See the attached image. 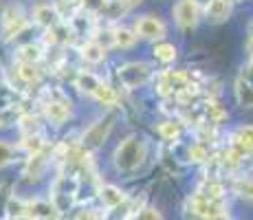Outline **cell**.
Segmentation results:
<instances>
[{
  "label": "cell",
  "instance_id": "2e32d148",
  "mask_svg": "<svg viewBox=\"0 0 253 220\" xmlns=\"http://www.w3.org/2000/svg\"><path fill=\"white\" fill-rule=\"evenodd\" d=\"M99 198L108 209H115L126 200V194L115 185H104V187H99Z\"/></svg>",
  "mask_w": 253,
  "mask_h": 220
},
{
  "label": "cell",
  "instance_id": "e0dca14e",
  "mask_svg": "<svg viewBox=\"0 0 253 220\" xmlns=\"http://www.w3.org/2000/svg\"><path fill=\"white\" fill-rule=\"evenodd\" d=\"M99 84H101V80L90 71H80L75 77V86L80 88L82 92H86V95H95V90L99 88Z\"/></svg>",
  "mask_w": 253,
  "mask_h": 220
},
{
  "label": "cell",
  "instance_id": "ab89813d",
  "mask_svg": "<svg viewBox=\"0 0 253 220\" xmlns=\"http://www.w3.org/2000/svg\"><path fill=\"white\" fill-rule=\"evenodd\" d=\"M121 2H124L126 7H137V4H141L143 0H121Z\"/></svg>",
  "mask_w": 253,
  "mask_h": 220
},
{
  "label": "cell",
  "instance_id": "83f0119b",
  "mask_svg": "<svg viewBox=\"0 0 253 220\" xmlns=\"http://www.w3.org/2000/svg\"><path fill=\"white\" fill-rule=\"evenodd\" d=\"M95 97L99 104H104V106H115L117 104V92H115V88H110V86H106V84H99V88L95 90Z\"/></svg>",
  "mask_w": 253,
  "mask_h": 220
},
{
  "label": "cell",
  "instance_id": "6da1fadb",
  "mask_svg": "<svg viewBox=\"0 0 253 220\" xmlns=\"http://www.w3.org/2000/svg\"><path fill=\"white\" fill-rule=\"evenodd\" d=\"M113 159L121 172H132L145 159V141L139 139V136H128L126 141H121L117 145Z\"/></svg>",
  "mask_w": 253,
  "mask_h": 220
},
{
  "label": "cell",
  "instance_id": "cb8c5ba5",
  "mask_svg": "<svg viewBox=\"0 0 253 220\" xmlns=\"http://www.w3.org/2000/svg\"><path fill=\"white\" fill-rule=\"evenodd\" d=\"M154 57H157L159 62H163V64H169V62L176 60V46L169 42H159L157 46H154Z\"/></svg>",
  "mask_w": 253,
  "mask_h": 220
},
{
  "label": "cell",
  "instance_id": "30bf717a",
  "mask_svg": "<svg viewBox=\"0 0 253 220\" xmlns=\"http://www.w3.org/2000/svg\"><path fill=\"white\" fill-rule=\"evenodd\" d=\"M174 18H176L178 27L192 29L198 22V4L194 0H178L174 7Z\"/></svg>",
  "mask_w": 253,
  "mask_h": 220
},
{
  "label": "cell",
  "instance_id": "f1b7e54d",
  "mask_svg": "<svg viewBox=\"0 0 253 220\" xmlns=\"http://www.w3.org/2000/svg\"><path fill=\"white\" fill-rule=\"evenodd\" d=\"M134 40H137V36H134L130 29H115V46L119 48H130L134 44Z\"/></svg>",
  "mask_w": 253,
  "mask_h": 220
},
{
  "label": "cell",
  "instance_id": "4fadbf2b",
  "mask_svg": "<svg viewBox=\"0 0 253 220\" xmlns=\"http://www.w3.org/2000/svg\"><path fill=\"white\" fill-rule=\"evenodd\" d=\"M229 148L233 150V152L240 154L242 159H245L247 154H251L253 152V126H242V128L231 136Z\"/></svg>",
  "mask_w": 253,
  "mask_h": 220
},
{
  "label": "cell",
  "instance_id": "d6a6232c",
  "mask_svg": "<svg viewBox=\"0 0 253 220\" xmlns=\"http://www.w3.org/2000/svg\"><path fill=\"white\" fill-rule=\"evenodd\" d=\"M126 220H161V214L152 207H145V209H139V212H132Z\"/></svg>",
  "mask_w": 253,
  "mask_h": 220
},
{
  "label": "cell",
  "instance_id": "7bdbcfd3",
  "mask_svg": "<svg viewBox=\"0 0 253 220\" xmlns=\"http://www.w3.org/2000/svg\"><path fill=\"white\" fill-rule=\"evenodd\" d=\"M194 2L198 4V7H203V9H207L209 4H211V0H194Z\"/></svg>",
  "mask_w": 253,
  "mask_h": 220
},
{
  "label": "cell",
  "instance_id": "5bb4252c",
  "mask_svg": "<svg viewBox=\"0 0 253 220\" xmlns=\"http://www.w3.org/2000/svg\"><path fill=\"white\" fill-rule=\"evenodd\" d=\"M33 18H36V22L40 24V27H44V29H53L55 24L62 22L55 4H38L36 11H33Z\"/></svg>",
  "mask_w": 253,
  "mask_h": 220
},
{
  "label": "cell",
  "instance_id": "9a60e30c",
  "mask_svg": "<svg viewBox=\"0 0 253 220\" xmlns=\"http://www.w3.org/2000/svg\"><path fill=\"white\" fill-rule=\"evenodd\" d=\"M95 13L86 11V13H75V16L69 20L71 29L75 36H90V33H95Z\"/></svg>",
  "mask_w": 253,
  "mask_h": 220
},
{
  "label": "cell",
  "instance_id": "d590c367",
  "mask_svg": "<svg viewBox=\"0 0 253 220\" xmlns=\"http://www.w3.org/2000/svg\"><path fill=\"white\" fill-rule=\"evenodd\" d=\"M13 145L4 143V141H0V168H4V165H9L13 161Z\"/></svg>",
  "mask_w": 253,
  "mask_h": 220
},
{
  "label": "cell",
  "instance_id": "9c48e42d",
  "mask_svg": "<svg viewBox=\"0 0 253 220\" xmlns=\"http://www.w3.org/2000/svg\"><path fill=\"white\" fill-rule=\"evenodd\" d=\"M60 209H57V205L53 203V200H29L27 203V216H31L33 220L40 218V220H57L60 218Z\"/></svg>",
  "mask_w": 253,
  "mask_h": 220
},
{
  "label": "cell",
  "instance_id": "8992f818",
  "mask_svg": "<svg viewBox=\"0 0 253 220\" xmlns=\"http://www.w3.org/2000/svg\"><path fill=\"white\" fill-rule=\"evenodd\" d=\"M113 121H115V117H106V119L92 124L90 128L84 132V136H82V148L88 150V152L95 148H99V145L106 141V136H108L110 128H113Z\"/></svg>",
  "mask_w": 253,
  "mask_h": 220
},
{
  "label": "cell",
  "instance_id": "4dcf8cb0",
  "mask_svg": "<svg viewBox=\"0 0 253 220\" xmlns=\"http://www.w3.org/2000/svg\"><path fill=\"white\" fill-rule=\"evenodd\" d=\"M233 192L242 198L253 200V178H238L236 183H233Z\"/></svg>",
  "mask_w": 253,
  "mask_h": 220
},
{
  "label": "cell",
  "instance_id": "ee69618b",
  "mask_svg": "<svg viewBox=\"0 0 253 220\" xmlns=\"http://www.w3.org/2000/svg\"><path fill=\"white\" fill-rule=\"evenodd\" d=\"M9 220H33L31 216H9Z\"/></svg>",
  "mask_w": 253,
  "mask_h": 220
},
{
  "label": "cell",
  "instance_id": "ba28073f",
  "mask_svg": "<svg viewBox=\"0 0 253 220\" xmlns=\"http://www.w3.org/2000/svg\"><path fill=\"white\" fill-rule=\"evenodd\" d=\"M24 27H27V18H24L22 9L16 7V4L7 7V11L2 13V36H4V40H11V38L20 36Z\"/></svg>",
  "mask_w": 253,
  "mask_h": 220
},
{
  "label": "cell",
  "instance_id": "e575fe53",
  "mask_svg": "<svg viewBox=\"0 0 253 220\" xmlns=\"http://www.w3.org/2000/svg\"><path fill=\"white\" fill-rule=\"evenodd\" d=\"M189 159L196 161V163H203V161H207V159H209V152H207L205 143L192 145V148H189Z\"/></svg>",
  "mask_w": 253,
  "mask_h": 220
},
{
  "label": "cell",
  "instance_id": "1f68e13d",
  "mask_svg": "<svg viewBox=\"0 0 253 220\" xmlns=\"http://www.w3.org/2000/svg\"><path fill=\"white\" fill-rule=\"evenodd\" d=\"M92 40L99 44V46H104V48L115 46V29H104V31L99 29V31H95Z\"/></svg>",
  "mask_w": 253,
  "mask_h": 220
},
{
  "label": "cell",
  "instance_id": "8fae6325",
  "mask_svg": "<svg viewBox=\"0 0 253 220\" xmlns=\"http://www.w3.org/2000/svg\"><path fill=\"white\" fill-rule=\"evenodd\" d=\"M137 36L145 38V40H163L165 38V24L154 16H143L134 27Z\"/></svg>",
  "mask_w": 253,
  "mask_h": 220
},
{
  "label": "cell",
  "instance_id": "5b68a950",
  "mask_svg": "<svg viewBox=\"0 0 253 220\" xmlns=\"http://www.w3.org/2000/svg\"><path fill=\"white\" fill-rule=\"evenodd\" d=\"M77 194V178L73 176H60L53 185V203L57 205L60 212H64L66 207H71Z\"/></svg>",
  "mask_w": 253,
  "mask_h": 220
},
{
  "label": "cell",
  "instance_id": "484cf974",
  "mask_svg": "<svg viewBox=\"0 0 253 220\" xmlns=\"http://www.w3.org/2000/svg\"><path fill=\"white\" fill-rule=\"evenodd\" d=\"M44 51H42L40 44H24L20 48V62H31V64H38L42 60Z\"/></svg>",
  "mask_w": 253,
  "mask_h": 220
},
{
  "label": "cell",
  "instance_id": "7c38bea8",
  "mask_svg": "<svg viewBox=\"0 0 253 220\" xmlns=\"http://www.w3.org/2000/svg\"><path fill=\"white\" fill-rule=\"evenodd\" d=\"M44 112H46V117H48V121H51V124L60 126V124H64V121L69 119L71 101L62 99V97H57V99H48L44 104Z\"/></svg>",
  "mask_w": 253,
  "mask_h": 220
},
{
  "label": "cell",
  "instance_id": "44dd1931",
  "mask_svg": "<svg viewBox=\"0 0 253 220\" xmlns=\"http://www.w3.org/2000/svg\"><path fill=\"white\" fill-rule=\"evenodd\" d=\"M82 7H84L82 0H57L55 2V9H57V13H60L62 20H71L75 13H80Z\"/></svg>",
  "mask_w": 253,
  "mask_h": 220
},
{
  "label": "cell",
  "instance_id": "d4e9b609",
  "mask_svg": "<svg viewBox=\"0 0 253 220\" xmlns=\"http://www.w3.org/2000/svg\"><path fill=\"white\" fill-rule=\"evenodd\" d=\"M20 148H22V150H27L29 154L42 152V150H44V139L40 136V132H33V134H24V136H22Z\"/></svg>",
  "mask_w": 253,
  "mask_h": 220
},
{
  "label": "cell",
  "instance_id": "3957f363",
  "mask_svg": "<svg viewBox=\"0 0 253 220\" xmlns=\"http://www.w3.org/2000/svg\"><path fill=\"white\" fill-rule=\"evenodd\" d=\"M194 88V82H192V75L185 71H165L161 73L159 77V92L161 95H183L185 90Z\"/></svg>",
  "mask_w": 253,
  "mask_h": 220
},
{
  "label": "cell",
  "instance_id": "7402d4cb",
  "mask_svg": "<svg viewBox=\"0 0 253 220\" xmlns=\"http://www.w3.org/2000/svg\"><path fill=\"white\" fill-rule=\"evenodd\" d=\"M203 112H205L207 124H211V126H216V124H220L222 119H227V110L222 108L218 101H207L205 108H203Z\"/></svg>",
  "mask_w": 253,
  "mask_h": 220
},
{
  "label": "cell",
  "instance_id": "60d3db41",
  "mask_svg": "<svg viewBox=\"0 0 253 220\" xmlns=\"http://www.w3.org/2000/svg\"><path fill=\"white\" fill-rule=\"evenodd\" d=\"M249 66H253V36L249 40Z\"/></svg>",
  "mask_w": 253,
  "mask_h": 220
},
{
  "label": "cell",
  "instance_id": "ffe728a7",
  "mask_svg": "<svg viewBox=\"0 0 253 220\" xmlns=\"http://www.w3.org/2000/svg\"><path fill=\"white\" fill-rule=\"evenodd\" d=\"M44 168H46V154H44V150H42V152L31 154V159H29L24 174H27L29 178H38V176L42 174V170H44Z\"/></svg>",
  "mask_w": 253,
  "mask_h": 220
},
{
  "label": "cell",
  "instance_id": "d6986e66",
  "mask_svg": "<svg viewBox=\"0 0 253 220\" xmlns=\"http://www.w3.org/2000/svg\"><path fill=\"white\" fill-rule=\"evenodd\" d=\"M106 55V48L99 46L95 40L86 42L84 46H82V57H84V62H88V64H99L101 60H104Z\"/></svg>",
  "mask_w": 253,
  "mask_h": 220
},
{
  "label": "cell",
  "instance_id": "ac0fdd59",
  "mask_svg": "<svg viewBox=\"0 0 253 220\" xmlns=\"http://www.w3.org/2000/svg\"><path fill=\"white\" fill-rule=\"evenodd\" d=\"M207 16L213 22H225L231 16V0H211L207 7Z\"/></svg>",
  "mask_w": 253,
  "mask_h": 220
},
{
  "label": "cell",
  "instance_id": "836d02e7",
  "mask_svg": "<svg viewBox=\"0 0 253 220\" xmlns=\"http://www.w3.org/2000/svg\"><path fill=\"white\" fill-rule=\"evenodd\" d=\"M124 7H126V4L121 2V0H108L101 13H106L108 18H113V20H115V18H119L121 13H124Z\"/></svg>",
  "mask_w": 253,
  "mask_h": 220
},
{
  "label": "cell",
  "instance_id": "f546056e",
  "mask_svg": "<svg viewBox=\"0 0 253 220\" xmlns=\"http://www.w3.org/2000/svg\"><path fill=\"white\" fill-rule=\"evenodd\" d=\"M198 194H203V196L207 198H222V194H225V189H222L220 183H216V180H205V183L201 185V189H198Z\"/></svg>",
  "mask_w": 253,
  "mask_h": 220
},
{
  "label": "cell",
  "instance_id": "4316f807",
  "mask_svg": "<svg viewBox=\"0 0 253 220\" xmlns=\"http://www.w3.org/2000/svg\"><path fill=\"white\" fill-rule=\"evenodd\" d=\"M18 75H20L22 82L33 84V82H38V77H40V71H38V64H31V62H20V66H18Z\"/></svg>",
  "mask_w": 253,
  "mask_h": 220
},
{
  "label": "cell",
  "instance_id": "b9f144b4",
  "mask_svg": "<svg viewBox=\"0 0 253 220\" xmlns=\"http://www.w3.org/2000/svg\"><path fill=\"white\" fill-rule=\"evenodd\" d=\"M7 124H9V117L4 115V112H0V128H4Z\"/></svg>",
  "mask_w": 253,
  "mask_h": 220
},
{
  "label": "cell",
  "instance_id": "74e56055",
  "mask_svg": "<svg viewBox=\"0 0 253 220\" xmlns=\"http://www.w3.org/2000/svg\"><path fill=\"white\" fill-rule=\"evenodd\" d=\"M22 130H24V134H33V132H38V119L36 117H22Z\"/></svg>",
  "mask_w": 253,
  "mask_h": 220
},
{
  "label": "cell",
  "instance_id": "277c9868",
  "mask_svg": "<svg viewBox=\"0 0 253 220\" xmlns=\"http://www.w3.org/2000/svg\"><path fill=\"white\" fill-rule=\"evenodd\" d=\"M117 77H119V82L126 88H139L152 77V68L145 62H128V64L119 68Z\"/></svg>",
  "mask_w": 253,
  "mask_h": 220
},
{
  "label": "cell",
  "instance_id": "7a4b0ae2",
  "mask_svg": "<svg viewBox=\"0 0 253 220\" xmlns=\"http://www.w3.org/2000/svg\"><path fill=\"white\" fill-rule=\"evenodd\" d=\"M187 209L194 214L196 218L203 220H218L225 216V200L222 198H207L203 194H194L192 198L187 200Z\"/></svg>",
  "mask_w": 253,
  "mask_h": 220
},
{
  "label": "cell",
  "instance_id": "603a6c76",
  "mask_svg": "<svg viewBox=\"0 0 253 220\" xmlns=\"http://www.w3.org/2000/svg\"><path fill=\"white\" fill-rule=\"evenodd\" d=\"M181 130H183V126H181V121H176V119L163 121V124L159 126V134H161L165 141H176L178 136H181Z\"/></svg>",
  "mask_w": 253,
  "mask_h": 220
},
{
  "label": "cell",
  "instance_id": "52a82bcc",
  "mask_svg": "<svg viewBox=\"0 0 253 220\" xmlns=\"http://www.w3.org/2000/svg\"><path fill=\"white\" fill-rule=\"evenodd\" d=\"M236 99L242 108H253V66H242L236 80Z\"/></svg>",
  "mask_w": 253,
  "mask_h": 220
},
{
  "label": "cell",
  "instance_id": "8d00e7d4",
  "mask_svg": "<svg viewBox=\"0 0 253 220\" xmlns=\"http://www.w3.org/2000/svg\"><path fill=\"white\" fill-rule=\"evenodd\" d=\"M106 2H108V0H82L84 9L86 11H90V13H101L104 11V7H106Z\"/></svg>",
  "mask_w": 253,
  "mask_h": 220
},
{
  "label": "cell",
  "instance_id": "f35d334b",
  "mask_svg": "<svg viewBox=\"0 0 253 220\" xmlns=\"http://www.w3.org/2000/svg\"><path fill=\"white\" fill-rule=\"evenodd\" d=\"M75 220H99V216H97L95 212H90V209H86V212H80V214H77Z\"/></svg>",
  "mask_w": 253,
  "mask_h": 220
}]
</instances>
